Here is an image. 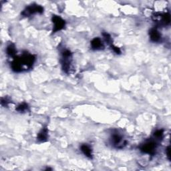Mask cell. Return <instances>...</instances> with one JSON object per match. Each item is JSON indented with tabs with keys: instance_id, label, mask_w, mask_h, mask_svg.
<instances>
[{
	"instance_id": "6da1fadb",
	"label": "cell",
	"mask_w": 171,
	"mask_h": 171,
	"mask_svg": "<svg viewBox=\"0 0 171 171\" xmlns=\"http://www.w3.org/2000/svg\"><path fill=\"white\" fill-rule=\"evenodd\" d=\"M62 58L61 60L62 70L66 73H68L70 69V60L72 57V53L70 51L66 50H64L62 53Z\"/></svg>"
},
{
	"instance_id": "7a4b0ae2",
	"label": "cell",
	"mask_w": 171,
	"mask_h": 171,
	"mask_svg": "<svg viewBox=\"0 0 171 171\" xmlns=\"http://www.w3.org/2000/svg\"><path fill=\"white\" fill-rule=\"evenodd\" d=\"M43 12H44V8H43V7L39 5L33 4V5L29 6L25 8L24 11L21 13V14L24 16L28 17L35 14H42Z\"/></svg>"
},
{
	"instance_id": "3957f363",
	"label": "cell",
	"mask_w": 171,
	"mask_h": 171,
	"mask_svg": "<svg viewBox=\"0 0 171 171\" xmlns=\"http://www.w3.org/2000/svg\"><path fill=\"white\" fill-rule=\"evenodd\" d=\"M52 22L54 24V28L52 30V33H55L59 31L62 30L66 25V22L62 18L58 15H53Z\"/></svg>"
},
{
	"instance_id": "277c9868",
	"label": "cell",
	"mask_w": 171,
	"mask_h": 171,
	"mask_svg": "<svg viewBox=\"0 0 171 171\" xmlns=\"http://www.w3.org/2000/svg\"><path fill=\"white\" fill-rule=\"evenodd\" d=\"M156 149V144L153 140H150L143 144L140 147V151L144 153L149 154V155H154L155 153Z\"/></svg>"
},
{
	"instance_id": "5b68a950",
	"label": "cell",
	"mask_w": 171,
	"mask_h": 171,
	"mask_svg": "<svg viewBox=\"0 0 171 171\" xmlns=\"http://www.w3.org/2000/svg\"><path fill=\"white\" fill-rule=\"evenodd\" d=\"M112 142L115 147L118 148H123L126 144V142L124 141L122 136L118 132H114L112 134Z\"/></svg>"
},
{
	"instance_id": "8992f818",
	"label": "cell",
	"mask_w": 171,
	"mask_h": 171,
	"mask_svg": "<svg viewBox=\"0 0 171 171\" xmlns=\"http://www.w3.org/2000/svg\"><path fill=\"white\" fill-rule=\"evenodd\" d=\"M150 37L153 42H159L161 40V35L159 32L155 28H152L149 32Z\"/></svg>"
},
{
	"instance_id": "52a82bcc",
	"label": "cell",
	"mask_w": 171,
	"mask_h": 171,
	"mask_svg": "<svg viewBox=\"0 0 171 171\" xmlns=\"http://www.w3.org/2000/svg\"><path fill=\"white\" fill-rule=\"evenodd\" d=\"M48 130L46 126L43 128L42 130L39 132V134L37 135V139L39 142H44L48 140Z\"/></svg>"
},
{
	"instance_id": "ba28073f",
	"label": "cell",
	"mask_w": 171,
	"mask_h": 171,
	"mask_svg": "<svg viewBox=\"0 0 171 171\" xmlns=\"http://www.w3.org/2000/svg\"><path fill=\"white\" fill-rule=\"evenodd\" d=\"M91 46L93 50H102L104 48V44L102 40L98 37H95L91 42Z\"/></svg>"
},
{
	"instance_id": "9c48e42d",
	"label": "cell",
	"mask_w": 171,
	"mask_h": 171,
	"mask_svg": "<svg viewBox=\"0 0 171 171\" xmlns=\"http://www.w3.org/2000/svg\"><path fill=\"white\" fill-rule=\"evenodd\" d=\"M81 151L83 152L84 155L88 157V159H92V149L90 148L88 144H84L82 146L80 147Z\"/></svg>"
},
{
	"instance_id": "30bf717a",
	"label": "cell",
	"mask_w": 171,
	"mask_h": 171,
	"mask_svg": "<svg viewBox=\"0 0 171 171\" xmlns=\"http://www.w3.org/2000/svg\"><path fill=\"white\" fill-rule=\"evenodd\" d=\"M6 52H7V54L8 55H10V56H11V57L14 56L16 54V49H15V45L11 44L8 46L6 48Z\"/></svg>"
},
{
	"instance_id": "8fae6325",
	"label": "cell",
	"mask_w": 171,
	"mask_h": 171,
	"mask_svg": "<svg viewBox=\"0 0 171 171\" xmlns=\"http://www.w3.org/2000/svg\"><path fill=\"white\" fill-rule=\"evenodd\" d=\"M161 22L164 25H168L170 22V16L169 14H164L161 15Z\"/></svg>"
},
{
	"instance_id": "7c38bea8",
	"label": "cell",
	"mask_w": 171,
	"mask_h": 171,
	"mask_svg": "<svg viewBox=\"0 0 171 171\" xmlns=\"http://www.w3.org/2000/svg\"><path fill=\"white\" fill-rule=\"evenodd\" d=\"M28 110H29V106L26 103L21 104L16 108V110L20 112H26V111H28Z\"/></svg>"
},
{
	"instance_id": "4fadbf2b",
	"label": "cell",
	"mask_w": 171,
	"mask_h": 171,
	"mask_svg": "<svg viewBox=\"0 0 171 171\" xmlns=\"http://www.w3.org/2000/svg\"><path fill=\"white\" fill-rule=\"evenodd\" d=\"M102 35H103V37L104 38V40H106V42L108 43L109 44H112V38H111V36L109 35L108 33H102Z\"/></svg>"
},
{
	"instance_id": "5bb4252c",
	"label": "cell",
	"mask_w": 171,
	"mask_h": 171,
	"mask_svg": "<svg viewBox=\"0 0 171 171\" xmlns=\"http://www.w3.org/2000/svg\"><path fill=\"white\" fill-rule=\"evenodd\" d=\"M164 134V130H156L155 133H154V136L156 138H161L162 137V136Z\"/></svg>"
},
{
	"instance_id": "9a60e30c",
	"label": "cell",
	"mask_w": 171,
	"mask_h": 171,
	"mask_svg": "<svg viewBox=\"0 0 171 171\" xmlns=\"http://www.w3.org/2000/svg\"><path fill=\"white\" fill-rule=\"evenodd\" d=\"M110 48H112V50H113L114 52L116 53V54H121V49H120L119 48H118V47L114 46L112 44L110 45Z\"/></svg>"
},
{
	"instance_id": "2e32d148",
	"label": "cell",
	"mask_w": 171,
	"mask_h": 171,
	"mask_svg": "<svg viewBox=\"0 0 171 171\" xmlns=\"http://www.w3.org/2000/svg\"><path fill=\"white\" fill-rule=\"evenodd\" d=\"M10 103V100L8 99V98H2V100H1V104L2 106H7L8 104H9Z\"/></svg>"
},
{
	"instance_id": "e0dca14e",
	"label": "cell",
	"mask_w": 171,
	"mask_h": 171,
	"mask_svg": "<svg viewBox=\"0 0 171 171\" xmlns=\"http://www.w3.org/2000/svg\"><path fill=\"white\" fill-rule=\"evenodd\" d=\"M166 156H167L169 160H170V147H168L167 148L166 150Z\"/></svg>"
}]
</instances>
